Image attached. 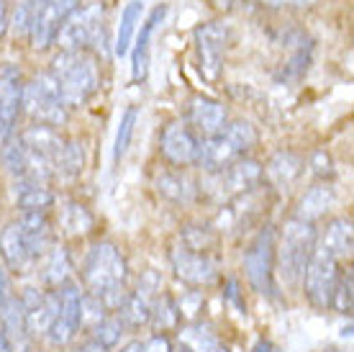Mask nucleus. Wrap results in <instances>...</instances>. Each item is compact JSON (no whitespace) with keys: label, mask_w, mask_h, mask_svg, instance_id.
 <instances>
[{"label":"nucleus","mask_w":354,"mask_h":352,"mask_svg":"<svg viewBox=\"0 0 354 352\" xmlns=\"http://www.w3.org/2000/svg\"><path fill=\"white\" fill-rule=\"evenodd\" d=\"M126 278H129V265L113 242H97L90 247L82 265V281L90 296H95L106 306V311H118V306L129 296Z\"/></svg>","instance_id":"nucleus-1"},{"label":"nucleus","mask_w":354,"mask_h":352,"mask_svg":"<svg viewBox=\"0 0 354 352\" xmlns=\"http://www.w3.org/2000/svg\"><path fill=\"white\" fill-rule=\"evenodd\" d=\"M49 75L57 82L67 111L85 106L90 98L95 96L97 85H100L97 62L88 52H59L52 60Z\"/></svg>","instance_id":"nucleus-2"},{"label":"nucleus","mask_w":354,"mask_h":352,"mask_svg":"<svg viewBox=\"0 0 354 352\" xmlns=\"http://www.w3.org/2000/svg\"><path fill=\"white\" fill-rule=\"evenodd\" d=\"M316 245H319V229L313 221H303L295 216L285 221L280 242H274V270L283 278L285 285L301 283L303 270H306Z\"/></svg>","instance_id":"nucleus-3"},{"label":"nucleus","mask_w":354,"mask_h":352,"mask_svg":"<svg viewBox=\"0 0 354 352\" xmlns=\"http://www.w3.org/2000/svg\"><path fill=\"white\" fill-rule=\"evenodd\" d=\"M257 144V132L249 121H231L226 123L221 132L201 139V150H198V162L201 168L213 175L218 170L234 165L236 159H241L252 147Z\"/></svg>","instance_id":"nucleus-4"},{"label":"nucleus","mask_w":354,"mask_h":352,"mask_svg":"<svg viewBox=\"0 0 354 352\" xmlns=\"http://www.w3.org/2000/svg\"><path fill=\"white\" fill-rule=\"evenodd\" d=\"M106 42V6L103 3H85L72 10L62 24L54 44L62 52H88Z\"/></svg>","instance_id":"nucleus-5"},{"label":"nucleus","mask_w":354,"mask_h":352,"mask_svg":"<svg viewBox=\"0 0 354 352\" xmlns=\"http://www.w3.org/2000/svg\"><path fill=\"white\" fill-rule=\"evenodd\" d=\"M21 111L36 123H44L52 129H59L67 123V106L62 103L59 88L49 72L36 75L31 82L21 90Z\"/></svg>","instance_id":"nucleus-6"},{"label":"nucleus","mask_w":354,"mask_h":352,"mask_svg":"<svg viewBox=\"0 0 354 352\" xmlns=\"http://www.w3.org/2000/svg\"><path fill=\"white\" fill-rule=\"evenodd\" d=\"M262 165H259L257 159L252 157H241L236 159L234 165L229 168L218 170V173H213L211 175V183L205 185V191L211 198L221 203H229L231 198H236V195H244L249 191H254L259 183H262Z\"/></svg>","instance_id":"nucleus-7"},{"label":"nucleus","mask_w":354,"mask_h":352,"mask_svg":"<svg viewBox=\"0 0 354 352\" xmlns=\"http://www.w3.org/2000/svg\"><path fill=\"white\" fill-rule=\"evenodd\" d=\"M0 335L10 352H31V337L24 319L21 296L13 291V283L3 267H0Z\"/></svg>","instance_id":"nucleus-8"},{"label":"nucleus","mask_w":354,"mask_h":352,"mask_svg":"<svg viewBox=\"0 0 354 352\" xmlns=\"http://www.w3.org/2000/svg\"><path fill=\"white\" fill-rule=\"evenodd\" d=\"M301 281H303V291H306L310 303L319 308H328L339 281V260L328 255L324 247L316 245L308 265H306V270H303Z\"/></svg>","instance_id":"nucleus-9"},{"label":"nucleus","mask_w":354,"mask_h":352,"mask_svg":"<svg viewBox=\"0 0 354 352\" xmlns=\"http://www.w3.org/2000/svg\"><path fill=\"white\" fill-rule=\"evenodd\" d=\"M274 242L277 239H274L272 227H262L244 252V273H247L252 288L257 293H267V296L274 291Z\"/></svg>","instance_id":"nucleus-10"},{"label":"nucleus","mask_w":354,"mask_h":352,"mask_svg":"<svg viewBox=\"0 0 354 352\" xmlns=\"http://www.w3.org/2000/svg\"><path fill=\"white\" fill-rule=\"evenodd\" d=\"M229 26L221 21H211L203 24L195 31V46H198V62H201V72L208 82H216L221 78L223 70V52L229 44Z\"/></svg>","instance_id":"nucleus-11"},{"label":"nucleus","mask_w":354,"mask_h":352,"mask_svg":"<svg viewBox=\"0 0 354 352\" xmlns=\"http://www.w3.org/2000/svg\"><path fill=\"white\" fill-rule=\"evenodd\" d=\"M77 6H80L77 0H39L34 24H31V31H28L31 46H34L36 52L49 49L54 44V39L59 34L62 24Z\"/></svg>","instance_id":"nucleus-12"},{"label":"nucleus","mask_w":354,"mask_h":352,"mask_svg":"<svg viewBox=\"0 0 354 352\" xmlns=\"http://www.w3.org/2000/svg\"><path fill=\"white\" fill-rule=\"evenodd\" d=\"M57 296H59V311L46 335L54 344H67L82 326V296L85 293L80 291L77 283L67 281L57 288Z\"/></svg>","instance_id":"nucleus-13"},{"label":"nucleus","mask_w":354,"mask_h":352,"mask_svg":"<svg viewBox=\"0 0 354 352\" xmlns=\"http://www.w3.org/2000/svg\"><path fill=\"white\" fill-rule=\"evenodd\" d=\"M169 263H172L177 278L193 288H203V285L216 281V275H218V265L211 255L193 252L185 245H175L169 249Z\"/></svg>","instance_id":"nucleus-14"},{"label":"nucleus","mask_w":354,"mask_h":352,"mask_svg":"<svg viewBox=\"0 0 354 352\" xmlns=\"http://www.w3.org/2000/svg\"><path fill=\"white\" fill-rule=\"evenodd\" d=\"M198 150H201V137L183 121H172L165 126L160 137V152L175 168H187L198 162Z\"/></svg>","instance_id":"nucleus-15"},{"label":"nucleus","mask_w":354,"mask_h":352,"mask_svg":"<svg viewBox=\"0 0 354 352\" xmlns=\"http://www.w3.org/2000/svg\"><path fill=\"white\" fill-rule=\"evenodd\" d=\"M21 306H24V319H26L28 337H41L49 332V326L57 319L59 311V296L54 291H39L34 285L24 288L21 293Z\"/></svg>","instance_id":"nucleus-16"},{"label":"nucleus","mask_w":354,"mask_h":352,"mask_svg":"<svg viewBox=\"0 0 354 352\" xmlns=\"http://www.w3.org/2000/svg\"><path fill=\"white\" fill-rule=\"evenodd\" d=\"M21 72L16 67L0 70V150L16 137V121L21 114Z\"/></svg>","instance_id":"nucleus-17"},{"label":"nucleus","mask_w":354,"mask_h":352,"mask_svg":"<svg viewBox=\"0 0 354 352\" xmlns=\"http://www.w3.org/2000/svg\"><path fill=\"white\" fill-rule=\"evenodd\" d=\"M0 257L13 273H28L39 263V255L34 252V247L18 221H10L8 227L0 231Z\"/></svg>","instance_id":"nucleus-18"},{"label":"nucleus","mask_w":354,"mask_h":352,"mask_svg":"<svg viewBox=\"0 0 354 352\" xmlns=\"http://www.w3.org/2000/svg\"><path fill=\"white\" fill-rule=\"evenodd\" d=\"M187 126L193 129L201 139H208L213 134H218L229 123V114L223 103L213 100L208 96H195L190 100V108H187Z\"/></svg>","instance_id":"nucleus-19"},{"label":"nucleus","mask_w":354,"mask_h":352,"mask_svg":"<svg viewBox=\"0 0 354 352\" xmlns=\"http://www.w3.org/2000/svg\"><path fill=\"white\" fill-rule=\"evenodd\" d=\"M16 139L26 152H31V155H36V157L49 159L52 165H54V159H57V155H59V150H62V144H64V137H59L57 129L44 126V123H34V126H28V129H24V132L18 134Z\"/></svg>","instance_id":"nucleus-20"},{"label":"nucleus","mask_w":354,"mask_h":352,"mask_svg":"<svg viewBox=\"0 0 354 352\" xmlns=\"http://www.w3.org/2000/svg\"><path fill=\"white\" fill-rule=\"evenodd\" d=\"M303 168H306V162H303L301 155H295L290 150H280L267 159L262 175L267 177V183L272 188H290L303 175Z\"/></svg>","instance_id":"nucleus-21"},{"label":"nucleus","mask_w":354,"mask_h":352,"mask_svg":"<svg viewBox=\"0 0 354 352\" xmlns=\"http://www.w3.org/2000/svg\"><path fill=\"white\" fill-rule=\"evenodd\" d=\"M334 203H337V191H334V185L326 183V180H321V183L310 185L308 191L301 195L298 209H295V219L313 221V224H316V219L326 216V213L334 209Z\"/></svg>","instance_id":"nucleus-22"},{"label":"nucleus","mask_w":354,"mask_h":352,"mask_svg":"<svg viewBox=\"0 0 354 352\" xmlns=\"http://www.w3.org/2000/svg\"><path fill=\"white\" fill-rule=\"evenodd\" d=\"M154 188H157V193L165 201L177 203V206H187L198 195V183L183 170H165V173H160L157 180H154Z\"/></svg>","instance_id":"nucleus-23"},{"label":"nucleus","mask_w":354,"mask_h":352,"mask_svg":"<svg viewBox=\"0 0 354 352\" xmlns=\"http://www.w3.org/2000/svg\"><path fill=\"white\" fill-rule=\"evenodd\" d=\"M36 273H39V281L44 283L49 291L64 285V283L70 281V273H72L70 252L59 245H52L44 252V257H41V263H39V270H36Z\"/></svg>","instance_id":"nucleus-24"},{"label":"nucleus","mask_w":354,"mask_h":352,"mask_svg":"<svg viewBox=\"0 0 354 352\" xmlns=\"http://www.w3.org/2000/svg\"><path fill=\"white\" fill-rule=\"evenodd\" d=\"M167 16V6H157L151 10V16L142 24V31L136 36V44H133L131 52V75L133 80H144L147 72H149V44H151V34L160 24L162 18Z\"/></svg>","instance_id":"nucleus-25"},{"label":"nucleus","mask_w":354,"mask_h":352,"mask_svg":"<svg viewBox=\"0 0 354 352\" xmlns=\"http://www.w3.org/2000/svg\"><path fill=\"white\" fill-rule=\"evenodd\" d=\"M319 247H324L328 255L337 257V260H344V257H352V247H354V229H352V219H331L326 224V229L321 234Z\"/></svg>","instance_id":"nucleus-26"},{"label":"nucleus","mask_w":354,"mask_h":352,"mask_svg":"<svg viewBox=\"0 0 354 352\" xmlns=\"http://www.w3.org/2000/svg\"><path fill=\"white\" fill-rule=\"evenodd\" d=\"M177 340L187 352H229L211 326L201 324V322H190V324L180 326Z\"/></svg>","instance_id":"nucleus-27"},{"label":"nucleus","mask_w":354,"mask_h":352,"mask_svg":"<svg viewBox=\"0 0 354 352\" xmlns=\"http://www.w3.org/2000/svg\"><path fill=\"white\" fill-rule=\"evenodd\" d=\"M59 227L70 237H85L95 227V216L80 201H62L59 206Z\"/></svg>","instance_id":"nucleus-28"},{"label":"nucleus","mask_w":354,"mask_h":352,"mask_svg":"<svg viewBox=\"0 0 354 352\" xmlns=\"http://www.w3.org/2000/svg\"><path fill=\"white\" fill-rule=\"evenodd\" d=\"M54 193L49 185L36 183H16V206L21 213H46V209L54 206Z\"/></svg>","instance_id":"nucleus-29"},{"label":"nucleus","mask_w":354,"mask_h":352,"mask_svg":"<svg viewBox=\"0 0 354 352\" xmlns=\"http://www.w3.org/2000/svg\"><path fill=\"white\" fill-rule=\"evenodd\" d=\"M157 299V296H154ZM149 296V293H144V291H136L129 293L124 299V303L118 306V319H121V324L126 326H144V324H149V317H151V301H154Z\"/></svg>","instance_id":"nucleus-30"},{"label":"nucleus","mask_w":354,"mask_h":352,"mask_svg":"<svg viewBox=\"0 0 354 352\" xmlns=\"http://www.w3.org/2000/svg\"><path fill=\"white\" fill-rule=\"evenodd\" d=\"M85 168V150L77 139H64L62 150L54 159V175L64 180H75Z\"/></svg>","instance_id":"nucleus-31"},{"label":"nucleus","mask_w":354,"mask_h":352,"mask_svg":"<svg viewBox=\"0 0 354 352\" xmlns=\"http://www.w3.org/2000/svg\"><path fill=\"white\" fill-rule=\"evenodd\" d=\"M180 308H177V301L169 296V293H157V299L151 301V317L149 324L154 326L157 335H165V332H172L180 326Z\"/></svg>","instance_id":"nucleus-32"},{"label":"nucleus","mask_w":354,"mask_h":352,"mask_svg":"<svg viewBox=\"0 0 354 352\" xmlns=\"http://www.w3.org/2000/svg\"><path fill=\"white\" fill-rule=\"evenodd\" d=\"M142 0H131L126 3L124 13H121V26H118V39H115V54L124 57L129 49H131L133 34H136V26L142 24Z\"/></svg>","instance_id":"nucleus-33"},{"label":"nucleus","mask_w":354,"mask_h":352,"mask_svg":"<svg viewBox=\"0 0 354 352\" xmlns=\"http://www.w3.org/2000/svg\"><path fill=\"white\" fill-rule=\"evenodd\" d=\"M121 335H124V324L118 317H108L106 314L100 322L90 326V340L97 342L100 347H106V350H113L115 344L121 342Z\"/></svg>","instance_id":"nucleus-34"},{"label":"nucleus","mask_w":354,"mask_h":352,"mask_svg":"<svg viewBox=\"0 0 354 352\" xmlns=\"http://www.w3.org/2000/svg\"><path fill=\"white\" fill-rule=\"evenodd\" d=\"M216 242H218V237H216V229H211V227H185L180 231V245H185L193 252L211 255Z\"/></svg>","instance_id":"nucleus-35"},{"label":"nucleus","mask_w":354,"mask_h":352,"mask_svg":"<svg viewBox=\"0 0 354 352\" xmlns=\"http://www.w3.org/2000/svg\"><path fill=\"white\" fill-rule=\"evenodd\" d=\"M136 118H139V111L133 106H129L121 116V123H118V132H115V144H113V159L115 162H121L124 155L129 152L131 147V137H133V129H136Z\"/></svg>","instance_id":"nucleus-36"},{"label":"nucleus","mask_w":354,"mask_h":352,"mask_svg":"<svg viewBox=\"0 0 354 352\" xmlns=\"http://www.w3.org/2000/svg\"><path fill=\"white\" fill-rule=\"evenodd\" d=\"M331 306L337 308L339 314H352V306H354V275L352 270H346V273H339V281H337V288H334V296H331Z\"/></svg>","instance_id":"nucleus-37"},{"label":"nucleus","mask_w":354,"mask_h":352,"mask_svg":"<svg viewBox=\"0 0 354 352\" xmlns=\"http://www.w3.org/2000/svg\"><path fill=\"white\" fill-rule=\"evenodd\" d=\"M36 6H39V0H21L18 3L16 13H13V28H16L18 36H28L36 16Z\"/></svg>","instance_id":"nucleus-38"},{"label":"nucleus","mask_w":354,"mask_h":352,"mask_svg":"<svg viewBox=\"0 0 354 352\" xmlns=\"http://www.w3.org/2000/svg\"><path fill=\"white\" fill-rule=\"evenodd\" d=\"M308 64H310V44L301 46V49H295V52L290 54V60L283 64V78L298 80L303 72L308 70Z\"/></svg>","instance_id":"nucleus-39"},{"label":"nucleus","mask_w":354,"mask_h":352,"mask_svg":"<svg viewBox=\"0 0 354 352\" xmlns=\"http://www.w3.org/2000/svg\"><path fill=\"white\" fill-rule=\"evenodd\" d=\"M310 168H313L316 177H321V180H326V177H334V162H331V157H328L324 150L313 152V157H310Z\"/></svg>","instance_id":"nucleus-40"},{"label":"nucleus","mask_w":354,"mask_h":352,"mask_svg":"<svg viewBox=\"0 0 354 352\" xmlns=\"http://www.w3.org/2000/svg\"><path fill=\"white\" fill-rule=\"evenodd\" d=\"M203 303V296H201V291H187V296H183V301L177 303V308H180V317H195V311H198V306Z\"/></svg>","instance_id":"nucleus-41"},{"label":"nucleus","mask_w":354,"mask_h":352,"mask_svg":"<svg viewBox=\"0 0 354 352\" xmlns=\"http://www.w3.org/2000/svg\"><path fill=\"white\" fill-rule=\"evenodd\" d=\"M142 352H175L167 335H154L142 344Z\"/></svg>","instance_id":"nucleus-42"},{"label":"nucleus","mask_w":354,"mask_h":352,"mask_svg":"<svg viewBox=\"0 0 354 352\" xmlns=\"http://www.w3.org/2000/svg\"><path fill=\"white\" fill-rule=\"evenodd\" d=\"M267 8H308V6H316L319 0H259Z\"/></svg>","instance_id":"nucleus-43"},{"label":"nucleus","mask_w":354,"mask_h":352,"mask_svg":"<svg viewBox=\"0 0 354 352\" xmlns=\"http://www.w3.org/2000/svg\"><path fill=\"white\" fill-rule=\"evenodd\" d=\"M75 352H108L106 347H100V344L97 342H93V340H85V342L82 344H77V347H75Z\"/></svg>","instance_id":"nucleus-44"},{"label":"nucleus","mask_w":354,"mask_h":352,"mask_svg":"<svg viewBox=\"0 0 354 352\" xmlns=\"http://www.w3.org/2000/svg\"><path fill=\"white\" fill-rule=\"evenodd\" d=\"M10 21H8V8H6V0H0V39L8 31Z\"/></svg>","instance_id":"nucleus-45"},{"label":"nucleus","mask_w":354,"mask_h":352,"mask_svg":"<svg viewBox=\"0 0 354 352\" xmlns=\"http://www.w3.org/2000/svg\"><path fill=\"white\" fill-rule=\"evenodd\" d=\"M252 352H280V350H277L272 342H267V340H259V342L254 344V350H252Z\"/></svg>","instance_id":"nucleus-46"},{"label":"nucleus","mask_w":354,"mask_h":352,"mask_svg":"<svg viewBox=\"0 0 354 352\" xmlns=\"http://www.w3.org/2000/svg\"><path fill=\"white\" fill-rule=\"evenodd\" d=\"M239 3H244V0H213V6L221 10H229V8H234V6H239Z\"/></svg>","instance_id":"nucleus-47"},{"label":"nucleus","mask_w":354,"mask_h":352,"mask_svg":"<svg viewBox=\"0 0 354 352\" xmlns=\"http://www.w3.org/2000/svg\"><path fill=\"white\" fill-rule=\"evenodd\" d=\"M118 352H142V342H129V344H124Z\"/></svg>","instance_id":"nucleus-48"},{"label":"nucleus","mask_w":354,"mask_h":352,"mask_svg":"<svg viewBox=\"0 0 354 352\" xmlns=\"http://www.w3.org/2000/svg\"><path fill=\"white\" fill-rule=\"evenodd\" d=\"M177 352H187V350H185V347H180V350H177Z\"/></svg>","instance_id":"nucleus-49"}]
</instances>
